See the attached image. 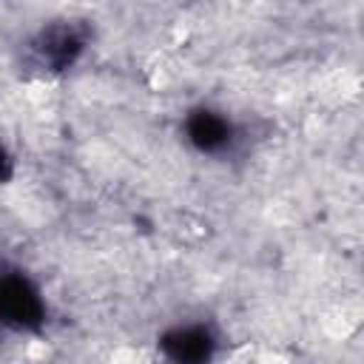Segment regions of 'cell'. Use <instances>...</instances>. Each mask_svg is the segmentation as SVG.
I'll use <instances>...</instances> for the list:
<instances>
[{"label":"cell","instance_id":"1","mask_svg":"<svg viewBox=\"0 0 364 364\" xmlns=\"http://www.w3.org/2000/svg\"><path fill=\"white\" fill-rule=\"evenodd\" d=\"M262 364H287V361H282L279 355H267V358H262Z\"/></svg>","mask_w":364,"mask_h":364}]
</instances>
